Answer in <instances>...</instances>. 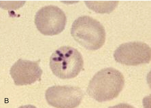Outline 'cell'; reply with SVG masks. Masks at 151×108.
Listing matches in <instances>:
<instances>
[{"label": "cell", "mask_w": 151, "mask_h": 108, "mask_svg": "<svg viewBox=\"0 0 151 108\" xmlns=\"http://www.w3.org/2000/svg\"><path fill=\"white\" fill-rule=\"evenodd\" d=\"M67 18L64 12L58 6L43 7L36 14L35 22L41 33L45 35H58L65 28Z\"/></svg>", "instance_id": "obj_4"}, {"label": "cell", "mask_w": 151, "mask_h": 108, "mask_svg": "<svg viewBox=\"0 0 151 108\" xmlns=\"http://www.w3.org/2000/svg\"><path fill=\"white\" fill-rule=\"evenodd\" d=\"M119 1H86L87 6L96 13H109L117 6Z\"/></svg>", "instance_id": "obj_8"}, {"label": "cell", "mask_w": 151, "mask_h": 108, "mask_svg": "<svg viewBox=\"0 0 151 108\" xmlns=\"http://www.w3.org/2000/svg\"><path fill=\"white\" fill-rule=\"evenodd\" d=\"M40 60L31 61L19 59L10 68V74L17 86L30 85L41 80Z\"/></svg>", "instance_id": "obj_7"}, {"label": "cell", "mask_w": 151, "mask_h": 108, "mask_svg": "<svg viewBox=\"0 0 151 108\" xmlns=\"http://www.w3.org/2000/svg\"><path fill=\"white\" fill-rule=\"evenodd\" d=\"M71 33L76 41L90 51L99 49L105 41L104 27L99 21L89 16H81L75 20Z\"/></svg>", "instance_id": "obj_2"}, {"label": "cell", "mask_w": 151, "mask_h": 108, "mask_svg": "<svg viewBox=\"0 0 151 108\" xmlns=\"http://www.w3.org/2000/svg\"><path fill=\"white\" fill-rule=\"evenodd\" d=\"M124 79L119 71L111 68L98 72L90 81L87 92L99 102L109 101L117 97L124 85Z\"/></svg>", "instance_id": "obj_1"}, {"label": "cell", "mask_w": 151, "mask_h": 108, "mask_svg": "<svg viewBox=\"0 0 151 108\" xmlns=\"http://www.w3.org/2000/svg\"><path fill=\"white\" fill-rule=\"evenodd\" d=\"M114 57L116 62L126 65L135 66L147 64L151 59V49L144 42L125 43L118 47Z\"/></svg>", "instance_id": "obj_5"}, {"label": "cell", "mask_w": 151, "mask_h": 108, "mask_svg": "<svg viewBox=\"0 0 151 108\" xmlns=\"http://www.w3.org/2000/svg\"><path fill=\"white\" fill-rule=\"evenodd\" d=\"M45 96L47 103L53 107L71 108L77 107L80 105L83 94L78 87L55 86L48 88Z\"/></svg>", "instance_id": "obj_6"}, {"label": "cell", "mask_w": 151, "mask_h": 108, "mask_svg": "<svg viewBox=\"0 0 151 108\" xmlns=\"http://www.w3.org/2000/svg\"><path fill=\"white\" fill-rule=\"evenodd\" d=\"M50 66L53 74L62 79L76 77L83 68L81 53L72 47L64 46L55 51L50 58Z\"/></svg>", "instance_id": "obj_3"}]
</instances>
